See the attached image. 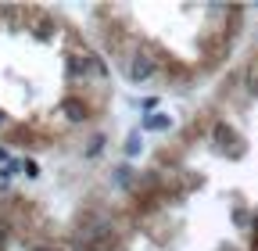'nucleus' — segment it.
<instances>
[{
  "mask_svg": "<svg viewBox=\"0 0 258 251\" xmlns=\"http://www.w3.org/2000/svg\"><path fill=\"white\" fill-rule=\"evenodd\" d=\"M36 251H57V247H47V244H40V247H36Z\"/></svg>",
  "mask_w": 258,
  "mask_h": 251,
  "instance_id": "1a4fd4ad",
  "label": "nucleus"
},
{
  "mask_svg": "<svg viewBox=\"0 0 258 251\" xmlns=\"http://www.w3.org/2000/svg\"><path fill=\"white\" fill-rule=\"evenodd\" d=\"M251 61H254V65H258V50H254V57H251Z\"/></svg>",
  "mask_w": 258,
  "mask_h": 251,
  "instance_id": "9d476101",
  "label": "nucleus"
},
{
  "mask_svg": "<svg viewBox=\"0 0 258 251\" xmlns=\"http://www.w3.org/2000/svg\"><path fill=\"white\" fill-rule=\"evenodd\" d=\"M61 108H64V115H69L72 122H83V118H90L93 111H90V101L86 97H79V93H69V97L61 101Z\"/></svg>",
  "mask_w": 258,
  "mask_h": 251,
  "instance_id": "7ed1b4c3",
  "label": "nucleus"
},
{
  "mask_svg": "<svg viewBox=\"0 0 258 251\" xmlns=\"http://www.w3.org/2000/svg\"><path fill=\"white\" fill-rule=\"evenodd\" d=\"M32 29H36V36H40V40H50V36H54V29H57V25H50V18L43 15V18H40L36 25H32Z\"/></svg>",
  "mask_w": 258,
  "mask_h": 251,
  "instance_id": "0eeeda50",
  "label": "nucleus"
},
{
  "mask_svg": "<svg viewBox=\"0 0 258 251\" xmlns=\"http://www.w3.org/2000/svg\"><path fill=\"white\" fill-rule=\"evenodd\" d=\"M0 122H4V115H0Z\"/></svg>",
  "mask_w": 258,
  "mask_h": 251,
  "instance_id": "9b49d317",
  "label": "nucleus"
},
{
  "mask_svg": "<svg viewBox=\"0 0 258 251\" xmlns=\"http://www.w3.org/2000/svg\"><path fill=\"white\" fill-rule=\"evenodd\" d=\"M104 43H108L111 54H122V47H125V22H111L104 29Z\"/></svg>",
  "mask_w": 258,
  "mask_h": 251,
  "instance_id": "39448f33",
  "label": "nucleus"
},
{
  "mask_svg": "<svg viewBox=\"0 0 258 251\" xmlns=\"http://www.w3.org/2000/svg\"><path fill=\"white\" fill-rule=\"evenodd\" d=\"M215 144H219L222 151L230 147L233 158H240V154H244V140H237V130H233V126H226V122L215 126Z\"/></svg>",
  "mask_w": 258,
  "mask_h": 251,
  "instance_id": "f03ea898",
  "label": "nucleus"
},
{
  "mask_svg": "<svg viewBox=\"0 0 258 251\" xmlns=\"http://www.w3.org/2000/svg\"><path fill=\"white\" fill-rule=\"evenodd\" d=\"M154 65H158L154 54H151V50H140V54L133 57V65H129V72H133V79H137V83H144V79H151V76H154Z\"/></svg>",
  "mask_w": 258,
  "mask_h": 251,
  "instance_id": "20e7f679",
  "label": "nucleus"
},
{
  "mask_svg": "<svg viewBox=\"0 0 258 251\" xmlns=\"http://www.w3.org/2000/svg\"><path fill=\"white\" fill-rule=\"evenodd\" d=\"M254 223H258V212H254ZM251 251H258V237H254V244H251Z\"/></svg>",
  "mask_w": 258,
  "mask_h": 251,
  "instance_id": "6e6552de",
  "label": "nucleus"
},
{
  "mask_svg": "<svg viewBox=\"0 0 258 251\" xmlns=\"http://www.w3.org/2000/svg\"><path fill=\"white\" fill-rule=\"evenodd\" d=\"M8 140H11V144H25V147H36V144H43L36 133L29 130V126H11V130H8Z\"/></svg>",
  "mask_w": 258,
  "mask_h": 251,
  "instance_id": "423d86ee",
  "label": "nucleus"
},
{
  "mask_svg": "<svg viewBox=\"0 0 258 251\" xmlns=\"http://www.w3.org/2000/svg\"><path fill=\"white\" fill-rule=\"evenodd\" d=\"M201 50H205V65L212 69V65H219V61L230 54V36L226 33H208L201 40Z\"/></svg>",
  "mask_w": 258,
  "mask_h": 251,
  "instance_id": "f257e3e1",
  "label": "nucleus"
}]
</instances>
